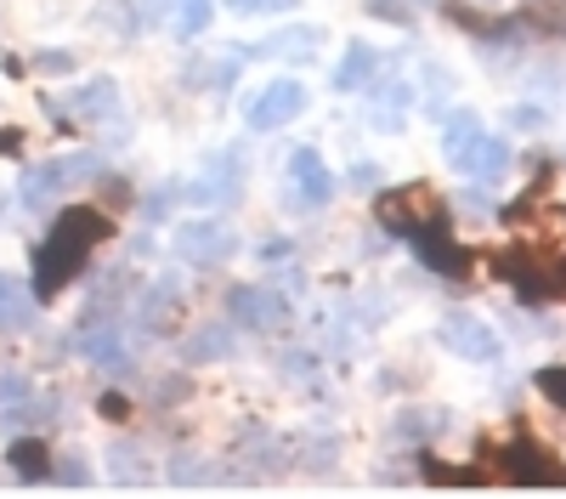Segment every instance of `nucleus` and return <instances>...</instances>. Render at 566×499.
I'll list each match as a JSON object with an SVG mask.
<instances>
[{"mask_svg": "<svg viewBox=\"0 0 566 499\" xmlns=\"http://www.w3.org/2000/svg\"><path fill=\"white\" fill-rule=\"evenodd\" d=\"M108 239V216L91 210V205H74L57 216V227L45 233V245L34 250V295H57L63 284H74L85 272V256Z\"/></svg>", "mask_w": 566, "mask_h": 499, "instance_id": "nucleus-1", "label": "nucleus"}, {"mask_svg": "<svg viewBox=\"0 0 566 499\" xmlns=\"http://www.w3.org/2000/svg\"><path fill=\"white\" fill-rule=\"evenodd\" d=\"M232 250H239V233H232L227 221H216V216H193V221L176 227V256L187 267H221Z\"/></svg>", "mask_w": 566, "mask_h": 499, "instance_id": "nucleus-2", "label": "nucleus"}, {"mask_svg": "<svg viewBox=\"0 0 566 499\" xmlns=\"http://www.w3.org/2000/svg\"><path fill=\"white\" fill-rule=\"evenodd\" d=\"M227 312L239 318L244 330H283L290 324V301H283V290H266V284H239L227 295Z\"/></svg>", "mask_w": 566, "mask_h": 499, "instance_id": "nucleus-3", "label": "nucleus"}, {"mask_svg": "<svg viewBox=\"0 0 566 499\" xmlns=\"http://www.w3.org/2000/svg\"><path fill=\"white\" fill-rule=\"evenodd\" d=\"M306 114V85L301 80H272L261 97L250 103V131H283L290 119H301Z\"/></svg>", "mask_w": 566, "mask_h": 499, "instance_id": "nucleus-4", "label": "nucleus"}, {"mask_svg": "<svg viewBox=\"0 0 566 499\" xmlns=\"http://www.w3.org/2000/svg\"><path fill=\"white\" fill-rule=\"evenodd\" d=\"M442 346L464 363H499V335L482 324V318H470V312H448L442 318Z\"/></svg>", "mask_w": 566, "mask_h": 499, "instance_id": "nucleus-5", "label": "nucleus"}, {"mask_svg": "<svg viewBox=\"0 0 566 499\" xmlns=\"http://www.w3.org/2000/svg\"><path fill=\"white\" fill-rule=\"evenodd\" d=\"M437 216H442V205H437V194L424 188V181H413V188L380 199V221L391 227V233H419V227H431Z\"/></svg>", "mask_w": 566, "mask_h": 499, "instance_id": "nucleus-6", "label": "nucleus"}, {"mask_svg": "<svg viewBox=\"0 0 566 499\" xmlns=\"http://www.w3.org/2000/svg\"><path fill=\"white\" fill-rule=\"evenodd\" d=\"M482 143H488V131H482V114H476V108L448 114V125H442V159H448L453 170H464V176L476 170Z\"/></svg>", "mask_w": 566, "mask_h": 499, "instance_id": "nucleus-7", "label": "nucleus"}, {"mask_svg": "<svg viewBox=\"0 0 566 499\" xmlns=\"http://www.w3.org/2000/svg\"><path fill=\"white\" fill-rule=\"evenodd\" d=\"M290 205H328V194H335V176H328V165H323V154L317 148H295L290 154Z\"/></svg>", "mask_w": 566, "mask_h": 499, "instance_id": "nucleus-8", "label": "nucleus"}, {"mask_svg": "<svg viewBox=\"0 0 566 499\" xmlns=\"http://www.w3.org/2000/svg\"><path fill=\"white\" fill-rule=\"evenodd\" d=\"M63 188H69L63 159H45V165H29V170H23V188H18V199H23V210H45V205H52Z\"/></svg>", "mask_w": 566, "mask_h": 499, "instance_id": "nucleus-9", "label": "nucleus"}, {"mask_svg": "<svg viewBox=\"0 0 566 499\" xmlns=\"http://www.w3.org/2000/svg\"><path fill=\"white\" fill-rule=\"evenodd\" d=\"M80 352H85L91 363H103L108 375H125V370H130L125 341H119V324H91V330L80 335Z\"/></svg>", "mask_w": 566, "mask_h": 499, "instance_id": "nucleus-10", "label": "nucleus"}, {"mask_svg": "<svg viewBox=\"0 0 566 499\" xmlns=\"http://www.w3.org/2000/svg\"><path fill=\"white\" fill-rule=\"evenodd\" d=\"M317 45H323V29L301 23V29H277L272 40L255 45V52L261 58H295V63H306V58H317Z\"/></svg>", "mask_w": 566, "mask_h": 499, "instance_id": "nucleus-11", "label": "nucleus"}, {"mask_svg": "<svg viewBox=\"0 0 566 499\" xmlns=\"http://www.w3.org/2000/svg\"><path fill=\"white\" fill-rule=\"evenodd\" d=\"M533 250H538V261L544 267H566V205H555V210H544L538 216V227H533Z\"/></svg>", "mask_w": 566, "mask_h": 499, "instance_id": "nucleus-12", "label": "nucleus"}, {"mask_svg": "<svg viewBox=\"0 0 566 499\" xmlns=\"http://www.w3.org/2000/svg\"><path fill=\"white\" fill-rule=\"evenodd\" d=\"M69 114H80V119H114V114H119V85H114L108 74L91 80V85H80L74 103H69Z\"/></svg>", "mask_w": 566, "mask_h": 499, "instance_id": "nucleus-13", "label": "nucleus"}, {"mask_svg": "<svg viewBox=\"0 0 566 499\" xmlns=\"http://www.w3.org/2000/svg\"><path fill=\"white\" fill-rule=\"evenodd\" d=\"M419 256L431 261L442 279H464V267H470V256L453 250V245L442 239V227H437V221H431V227H419Z\"/></svg>", "mask_w": 566, "mask_h": 499, "instance_id": "nucleus-14", "label": "nucleus"}, {"mask_svg": "<svg viewBox=\"0 0 566 499\" xmlns=\"http://www.w3.org/2000/svg\"><path fill=\"white\" fill-rule=\"evenodd\" d=\"M136 318H142V324H148L154 335H165V330L176 324V318H181V295H176V284H170V279H165V284H154L148 295H142Z\"/></svg>", "mask_w": 566, "mask_h": 499, "instance_id": "nucleus-15", "label": "nucleus"}, {"mask_svg": "<svg viewBox=\"0 0 566 499\" xmlns=\"http://www.w3.org/2000/svg\"><path fill=\"white\" fill-rule=\"evenodd\" d=\"M374 69H380V52L374 45H346V58H340V69H335V91H363V85H374Z\"/></svg>", "mask_w": 566, "mask_h": 499, "instance_id": "nucleus-16", "label": "nucleus"}, {"mask_svg": "<svg viewBox=\"0 0 566 499\" xmlns=\"http://www.w3.org/2000/svg\"><path fill=\"white\" fill-rule=\"evenodd\" d=\"M29 324H34V295L12 272H0V330H29Z\"/></svg>", "mask_w": 566, "mask_h": 499, "instance_id": "nucleus-17", "label": "nucleus"}, {"mask_svg": "<svg viewBox=\"0 0 566 499\" xmlns=\"http://www.w3.org/2000/svg\"><path fill=\"white\" fill-rule=\"evenodd\" d=\"M7 460H12V471H18V477H29V482L52 471V454H45V443H34V437H18Z\"/></svg>", "mask_w": 566, "mask_h": 499, "instance_id": "nucleus-18", "label": "nucleus"}, {"mask_svg": "<svg viewBox=\"0 0 566 499\" xmlns=\"http://www.w3.org/2000/svg\"><path fill=\"white\" fill-rule=\"evenodd\" d=\"M413 103V91L408 85H391V91H380V103L368 108V119H374V131H402V108Z\"/></svg>", "mask_w": 566, "mask_h": 499, "instance_id": "nucleus-19", "label": "nucleus"}, {"mask_svg": "<svg viewBox=\"0 0 566 499\" xmlns=\"http://www.w3.org/2000/svg\"><path fill=\"white\" fill-rule=\"evenodd\" d=\"M216 18V0H176V34L181 40H199Z\"/></svg>", "mask_w": 566, "mask_h": 499, "instance_id": "nucleus-20", "label": "nucleus"}, {"mask_svg": "<svg viewBox=\"0 0 566 499\" xmlns=\"http://www.w3.org/2000/svg\"><path fill=\"white\" fill-rule=\"evenodd\" d=\"M232 352V330L227 324H210L205 335L187 341V363H210V357H227Z\"/></svg>", "mask_w": 566, "mask_h": 499, "instance_id": "nucleus-21", "label": "nucleus"}, {"mask_svg": "<svg viewBox=\"0 0 566 499\" xmlns=\"http://www.w3.org/2000/svg\"><path fill=\"white\" fill-rule=\"evenodd\" d=\"M504 170H510V143L488 136V143H482V154H476V170H470V176H488V181H499Z\"/></svg>", "mask_w": 566, "mask_h": 499, "instance_id": "nucleus-22", "label": "nucleus"}, {"mask_svg": "<svg viewBox=\"0 0 566 499\" xmlns=\"http://www.w3.org/2000/svg\"><path fill=\"white\" fill-rule=\"evenodd\" d=\"M108 460H114V477L119 482H142V454H136V443H114V454H108Z\"/></svg>", "mask_w": 566, "mask_h": 499, "instance_id": "nucleus-23", "label": "nucleus"}, {"mask_svg": "<svg viewBox=\"0 0 566 499\" xmlns=\"http://www.w3.org/2000/svg\"><path fill=\"white\" fill-rule=\"evenodd\" d=\"M52 420V403H40V408H12V415H0V426L7 432H29V426H45Z\"/></svg>", "mask_w": 566, "mask_h": 499, "instance_id": "nucleus-24", "label": "nucleus"}, {"mask_svg": "<svg viewBox=\"0 0 566 499\" xmlns=\"http://www.w3.org/2000/svg\"><path fill=\"white\" fill-rule=\"evenodd\" d=\"M538 392L555 403V408H566V370L560 363H549V370H538Z\"/></svg>", "mask_w": 566, "mask_h": 499, "instance_id": "nucleus-25", "label": "nucleus"}, {"mask_svg": "<svg viewBox=\"0 0 566 499\" xmlns=\"http://www.w3.org/2000/svg\"><path fill=\"white\" fill-rule=\"evenodd\" d=\"M239 18H266V12H283V7H295V0H227Z\"/></svg>", "mask_w": 566, "mask_h": 499, "instance_id": "nucleus-26", "label": "nucleus"}, {"mask_svg": "<svg viewBox=\"0 0 566 499\" xmlns=\"http://www.w3.org/2000/svg\"><path fill=\"white\" fill-rule=\"evenodd\" d=\"M437 426H442L437 415H431V420H419V408H413V415H402V420H397V437H408V443H419V437H431Z\"/></svg>", "mask_w": 566, "mask_h": 499, "instance_id": "nucleus-27", "label": "nucleus"}, {"mask_svg": "<svg viewBox=\"0 0 566 499\" xmlns=\"http://www.w3.org/2000/svg\"><path fill=\"white\" fill-rule=\"evenodd\" d=\"M57 482H69V488H85V482H91V471H85V460H80V454H63Z\"/></svg>", "mask_w": 566, "mask_h": 499, "instance_id": "nucleus-28", "label": "nucleus"}, {"mask_svg": "<svg viewBox=\"0 0 566 499\" xmlns=\"http://www.w3.org/2000/svg\"><path fill=\"white\" fill-rule=\"evenodd\" d=\"M34 69H40V74H74V52H40Z\"/></svg>", "mask_w": 566, "mask_h": 499, "instance_id": "nucleus-29", "label": "nucleus"}, {"mask_svg": "<svg viewBox=\"0 0 566 499\" xmlns=\"http://www.w3.org/2000/svg\"><path fill=\"white\" fill-rule=\"evenodd\" d=\"M170 477L187 488V482H205V466H199V454H181V460L170 466Z\"/></svg>", "mask_w": 566, "mask_h": 499, "instance_id": "nucleus-30", "label": "nucleus"}, {"mask_svg": "<svg viewBox=\"0 0 566 499\" xmlns=\"http://www.w3.org/2000/svg\"><path fill=\"white\" fill-rule=\"evenodd\" d=\"M18 397H29V375L7 370V375H0V403H18Z\"/></svg>", "mask_w": 566, "mask_h": 499, "instance_id": "nucleus-31", "label": "nucleus"}, {"mask_svg": "<svg viewBox=\"0 0 566 499\" xmlns=\"http://www.w3.org/2000/svg\"><path fill=\"white\" fill-rule=\"evenodd\" d=\"M352 181H357V188H368V194H374V188H380V165H368V159H363V165L352 170Z\"/></svg>", "mask_w": 566, "mask_h": 499, "instance_id": "nucleus-32", "label": "nucleus"}, {"mask_svg": "<svg viewBox=\"0 0 566 499\" xmlns=\"http://www.w3.org/2000/svg\"><path fill=\"white\" fill-rule=\"evenodd\" d=\"M23 148V131H0V154H18Z\"/></svg>", "mask_w": 566, "mask_h": 499, "instance_id": "nucleus-33", "label": "nucleus"}, {"mask_svg": "<svg viewBox=\"0 0 566 499\" xmlns=\"http://www.w3.org/2000/svg\"><path fill=\"white\" fill-rule=\"evenodd\" d=\"M510 119H515V125H544V114H538V108H515Z\"/></svg>", "mask_w": 566, "mask_h": 499, "instance_id": "nucleus-34", "label": "nucleus"}]
</instances>
